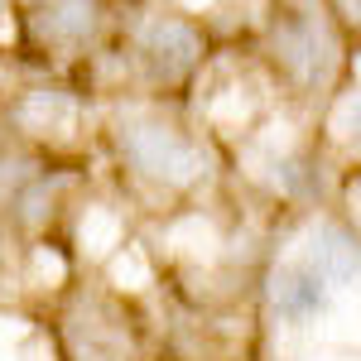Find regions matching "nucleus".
<instances>
[{
  "label": "nucleus",
  "instance_id": "obj_1",
  "mask_svg": "<svg viewBox=\"0 0 361 361\" xmlns=\"http://www.w3.org/2000/svg\"><path fill=\"white\" fill-rule=\"evenodd\" d=\"M126 154L140 173L159 178V183H193L202 173V154H197L193 140H183L178 130H164V126H126Z\"/></svg>",
  "mask_w": 361,
  "mask_h": 361
},
{
  "label": "nucleus",
  "instance_id": "obj_2",
  "mask_svg": "<svg viewBox=\"0 0 361 361\" xmlns=\"http://www.w3.org/2000/svg\"><path fill=\"white\" fill-rule=\"evenodd\" d=\"M275 54L299 82H318L328 73V63H333V44H328V34L313 25V20L289 15V20L275 25Z\"/></svg>",
  "mask_w": 361,
  "mask_h": 361
},
{
  "label": "nucleus",
  "instance_id": "obj_3",
  "mask_svg": "<svg viewBox=\"0 0 361 361\" xmlns=\"http://www.w3.org/2000/svg\"><path fill=\"white\" fill-rule=\"evenodd\" d=\"M140 54H145V68L154 78L173 82V78H183L197 63L202 44H197V34L183 20H154V25H145V34H140Z\"/></svg>",
  "mask_w": 361,
  "mask_h": 361
},
{
  "label": "nucleus",
  "instance_id": "obj_4",
  "mask_svg": "<svg viewBox=\"0 0 361 361\" xmlns=\"http://www.w3.org/2000/svg\"><path fill=\"white\" fill-rule=\"evenodd\" d=\"M304 265L313 275H323L328 284H352L361 275V241L347 236L342 226H318L308 236V255Z\"/></svg>",
  "mask_w": 361,
  "mask_h": 361
},
{
  "label": "nucleus",
  "instance_id": "obj_5",
  "mask_svg": "<svg viewBox=\"0 0 361 361\" xmlns=\"http://www.w3.org/2000/svg\"><path fill=\"white\" fill-rule=\"evenodd\" d=\"M270 299H275V313L284 323H308L328 304V279L313 275L308 265H284L270 284Z\"/></svg>",
  "mask_w": 361,
  "mask_h": 361
},
{
  "label": "nucleus",
  "instance_id": "obj_6",
  "mask_svg": "<svg viewBox=\"0 0 361 361\" xmlns=\"http://www.w3.org/2000/svg\"><path fill=\"white\" fill-rule=\"evenodd\" d=\"M39 29H44L54 44H82L87 34L97 29V5H92V0H49Z\"/></svg>",
  "mask_w": 361,
  "mask_h": 361
},
{
  "label": "nucleus",
  "instance_id": "obj_7",
  "mask_svg": "<svg viewBox=\"0 0 361 361\" xmlns=\"http://www.w3.org/2000/svg\"><path fill=\"white\" fill-rule=\"evenodd\" d=\"M337 130H342V135L352 140V145H361V97L342 106V116H337Z\"/></svg>",
  "mask_w": 361,
  "mask_h": 361
},
{
  "label": "nucleus",
  "instance_id": "obj_8",
  "mask_svg": "<svg viewBox=\"0 0 361 361\" xmlns=\"http://www.w3.org/2000/svg\"><path fill=\"white\" fill-rule=\"evenodd\" d=\"M337 5H342V10H347L352 20H361V0H337Z\"/></svg>",
  "mask_w": 361,
  "mask_h": 361
}]
</instances>
